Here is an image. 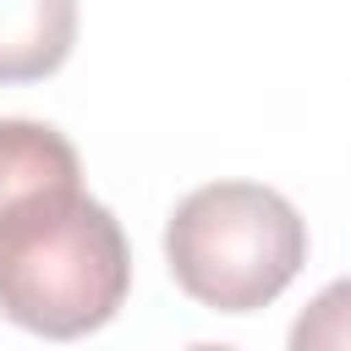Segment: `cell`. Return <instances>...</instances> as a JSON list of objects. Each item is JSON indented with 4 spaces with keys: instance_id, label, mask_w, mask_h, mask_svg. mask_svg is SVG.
Segmentation results:
<instances>
[{
    "instance_id": "3",
    "label": "cell",
    "mask_w": 351,
    "mask_h": 351,
    "mask_svg": "<svg viewBox=\"0 0 351 351\" xmlns=\"http://www.w3.org/2000/svg\"><path fill=\"white\" fill-rule=\"evenodd\" d=\"M77 49V0H0V88L55 77Z\"/></svg>"
},
{
    "instance_id": "1",
    "label": "cell",
    "mask_w": 351,
    "mask_h": 351,
    "mask_svg": "<svg viewBox=\"0 0 351 351\" xmlns=\"http://www.w3.org/2000/svg\"><path fill=\"white\" fill-rule=\"evenodd\" d=\"M132 291L121 219L49 121H0V318L44 340L104 329Z\"/></svg>"
},
{
    "instance_id": "4",
    "label": "cell",
    "mask_w": 351,
    "mask_h": 351,
    "mask_svg": "<svg viewBox=\"0 0 351 351\" xmlns=\"http://www.w3.org/2000/svg\"><path fill=\"white\" fill-rule=\"evenodd\" d=\"M291 346L296 351H340V346H351V280L324 285L302 307V318L291 324Z\"/></svg>"
},
{
    "instance_id": "2",
    "label": "cell",
    "mask_w": 351,
    "mask_h": 351,
    "mask_svg": "<svg viewBox=\"0 0 351 351\" xmlns=\"http://www.w3.org/2000/svg\"><path fill=\"white\" fill-rule=\"evenodd\" d=\"M170 280L208 313L269 307L307 263V219L263 181H208L165 219Z\"/></svg>"
}]
</instances>
